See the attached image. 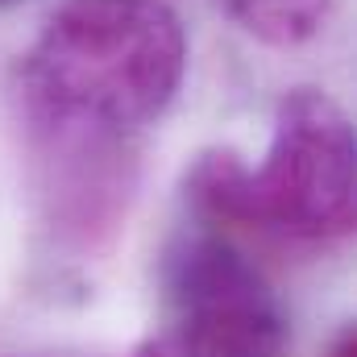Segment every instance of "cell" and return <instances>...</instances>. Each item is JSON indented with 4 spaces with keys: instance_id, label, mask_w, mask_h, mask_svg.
<instances>
[{
    "instance_id": "52a82bcc",
    "label": "cell",
    "mask_w": 357,
    "mask_h": 357,
    "mask_svg": "<svg viewBox=\"0 0 357 357\" xmlns=\"http://www.w3.org/2000/svg\"><path fill=\"white\" fill-rule=\"evenodd\" d=\"M0 4H13V0H0Z\"/></svg>"
},
{
    "instance_id": "6da1fadb",
    "label": "cell",
    "mask_w": 357,
    "mask_h": 357,
    "mask_svg": "<svg viewBox=\"0 0 357 357\" xmlns=\"http://www.w3.org/2000/svg\"><path fill=\"white\" fill-rule=\"evenodd\" d=\"M183 71L187 33L167 0H63L21 59V121L137 142Z\"/></svg>"
},
{
    "instance_id": "7a4b0ae2",
    "label": "cell",
    "mask_w": 357,
    "mask_h": 357,
    "mask_svg": "<svg viewBox=\"0 0 357 357\" xmlns=\"http://www.w3.org/2000/svg\"><path fill=\"white\" fill-rule=\"evenodd\" d=\"M354 125L320 88L287 91L274 108L266 158L245 167L233 150H208L187 171L191 208L220 229L282 241H341L354 233Z\"/></svg>"
},
{
    "instance_id": "277c9868",
    "label": "cell",
    "mask_w": 357,
    "mask_h": 357,
    "mask_svg": "<svg viewBox=\"0 0 357 357\" xmlns=\"http://www.w3.org/2000/svg\"><path fill=\"white\" fill-rule=\"evenodd\" d=\"M21 125L46 229L75 254L104 250L116 237L137 191V146L42 121Z\"/></svg>"
},
{
    "instance_id": "5b68a950",
    "label": "cell",
    "mask_w": 357,
    "mask_h": 357,
    "mask_svg": "<svg viewBox=\"0 0 357 357\" xmlns=\"http://www.w3.org/2000/svg\"><path fill=\"white\" fill-rule=\"evenodd\" d=\"M220 4L262 46L295 50L324 29L333 0H220Z\"/></svg>"
},
{
    "instance_id": "3957f363",
    "label": "cell",
    "mask_w": 357,
    "mask_h": 357,
    "mask_svg": "<svg viewBox=\"0 0 357 357\" xmlns=\"http://www.w3.org/2000/svg\"><path fill=\"white\" fill-rule=\"evenodd\" d=\"M282 307L258 266L220 233L199 229L167 254V320L133 357H278Z\"/></svg>"
},
{
    "instance_id": "8992f818",
    "label": "cell",
    "mask_w": 357,
    "mask_h": 357,
    "mask_svg": "<svg viewBox=\"0 0 357 357\" xmlns=\"http://www.w3.org/2000/svg\"><path fill=\"white\" fill-rule=\"evenodd\" d=\"M324 357H357V345H354V328H341L337 337H333V345H328V354Z\"/></svg>"
}]
</instances>
